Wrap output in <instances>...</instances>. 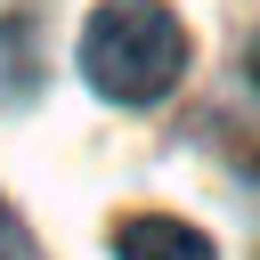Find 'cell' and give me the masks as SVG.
I'll return each instance as SVG.
<instances>
[{
    "mask_svg": "<svg viewBox=\"0 0 260 260\" xmlns=\"http://www.w3.org/2000/svg\"><path fill=\"white\" fill-rule=\"evenodd\" d=\"M0 228H8V219H0Z\"/></svg>",
    "mask_w": 260,
    "mask_h": 260,
    "instance_id": "obj_4",
    "label": "cell"
},
{
    "mask_svg": "<svg viewBox=\"0 0 260 260\" xmlns=\"http://www.w3.org/2000/svg\"><path fill=\"white\" fill-rule=\"evenodd\" d=\"M244 65H252V81H260V32H252V49H244Z\"/></svg>",
    "mask_w": 260,
    "mask_h": 260,
    "instance_id": "obj_3",
    "label": "cell"
},
{
    "mask_svg": "<svg viewBox=\"0 0 260 260\" xmlns=\"http://www.w3.org/2000/svg\"><path fill=\"white\" fill-rule=\"evenodd\" d=\"M114 260H219L203 228L171 219V211H130L114 228Z\"/></svg>",
    "mask_w": 260,
    "mask_h": 260,
    "instance_id": "obj_2",
    "label": "cell"
},
{
    "mask_svg": "<svg viewBox=\"0 0 260 260\" xmlns=\"http://www.w3.org/2000/svg\"><path fill=\"white\" fill-rule=\"evenodd\" d=\"M187 65V32L162 0H98L81 24V73L114 106H154Z\"/></svg>",
    "mask_w": 260,
    "mask_h": 260,
    "instance_id": "obj_1",
    "label": "cell"
}]
</instances>
